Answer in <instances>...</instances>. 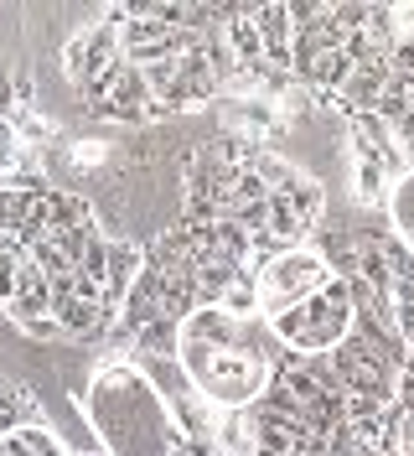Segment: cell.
Wrapping results in <instances>:
<instances>
[{
	"label": "cell",
	"instance_id": "1",
	"mask_svg": "<svg viewBox=\"0 0 414 456\" xmlns=\"http://www.w3.org/2000/svg\"><path fill=\"white\" fill-rule=\"evenodd\" d=\"M78 415H88V426H93V436L104 441L110 456H171L176 436H182L166 415L161 389L130 358L104 363L93 373L88 399H78Z\"/></svg>",
	"mask_w": 414,
	"mask_h": 456
},
{
	"label": "cell",
	"instance_id": "2",
	"mask_svg": "<svg viewBox=\"0 0 414 456\" xmlns=\"http://www.w3.org/2000/svg\"><path fill=\"white\" fill-rule=\"evenodd\" d=\"M264 327H270V338H275L285 353L321 358V353H331L337 342L353 332V290H347V281H327L316 296L285 306V312L270 316Z\"/></svg>",
	"mask_w": 414,
	"mask_h": 456
},
{
	"label": "cell",
	"instance_id": "3",
	"mask_svg": "<svg viewBox=\"0 0 414 456\" xmlns=\"http://www.w3.org/2000/svg\"><path fill=\"white\" fill-rule=\"evenodd\" d=\"M176 363L187 373V384H192L197 395L207 399L213 410H248L254 399L264 395V384H270V358H259V353H244V347H228V353H202V347H182L176 353Z\"/></svg>",
	"mask_w": 414,
	"mask_h": 456
},
{
	"label": "cell",
	"instance_id": "4",
	"mask_svg": "<svg viewBox=\"0 0 414 456\" xmlns=\"http://www.w3.org/2000/svg\"><path fill=\"white\" fill-rule=\"evenodd\" d=\"M254 281H259V322H270V316H280L285 306L316 296V290L331 281V270H327V255H321V249L296 244V249L275 255L270 265H259Z\"/></svg>",
	"mask_w": 414,
	"mask_h": 456
},
{
	"label": "cell",
	"instance_id": "5",
	"mask_svg": "<svg viewBox=\"0 0 414 456\" xmlns=\"http://www.w3.org/2000/svg\"><path fill=\"white\" fill-rule=\"evenodd\" d=\"M114 62H119V31H114L110 21H93V27L73 31L68 47H62V73H68L73 88H83L88 78H99Z\"/></svg>",
	"mask_w": 414,
	"mask_h": 456
},
{
	"label": "cell",
	"instance_id": "6",
	"mask_svg": "<svg viewBox=\"0 0 414 456\" xmlns=\"http://www.w3.org/2000/svg\"><path fill=\"white\" fill-rule=\"evenodd\" d=\"M347 145H353V161L384 167L388 182H399L404 171H414L410 161H404V151L394 145V130H388L378 114H353V119H347Z\"/></svg>",
	"mask_w": 414,
	"mask_h": 456
},
{
	"label": "cell",
	"instance_id": "7",
	"mask_svg": "<svg viewBox=\"0 0 414 456\" xmlns=\"http://www.w3.org/2000/svg\"><path fill=\"white\" fill-rule=\"evenodd\" d=\"M140 270H145V244H140V239H110L104 281H99V290H104V306H114V312H119V301L130 296V285L140 281Z\"/></svg>",
	"mask_w": 414,
	"mask_h": 456
},
{
	"label": "cell",
	"instance_id": "8",
	"mask_svg": "<svg viewBox=\"0 0 414 456\" xmlns=\"http://www.w3.org/2000/svg\"><path fill=\"white\" fill-rule=\"evenodd\" d=\"M384 84H388V57H373V62L353 68V78L342 84V94H337L331 104H337V114H342V119H353V114H373V104H378Z\"/></svg>",
	"mask_w": 414,
	"mask_h": 456
},
{
	"label": "cell",
	"instance_id": "9",
	"mask_svg": "<svg viewBox=\"0 0 414 456\" xmlns=\"http://www.w3.org/2000/svg\"><path fill=\"white\" fill-rule=\"evenodd\" d=\"M254 27H259V47H264V62L275 68V73H290V42H296V31H290V11L270 0V5H254Z\"/></svg>",
	"mask_w": 414,
	"mask_h": 456
},
{
	"label": "cell",
	"instance_id": "10",
	"mask_svg": "<svg viewBox=\"0 0 414 456\" xmlns=\"http://www.w3.org/2000/svg\"><path fill=\"white\" fill-rule=\"evenodd\" d=\"M223 47L239 62V73L259 68L264 62V47H259V27H254V5H233V16L223 21Z\"/></svg>",
	"mask_w": 414,
	"mask_h": 456
},
{
	"label": "cell",
	"instance_id": "11",
	"mask_svg": "<svg viewBox=\"0 0 414 456\" xmlns=\"http://www.w3.org/2000/svg\"><path fill=\"white\" fill-rule=\"evenodd\" d=\"M244 167L264 182V192H290V187L305 176L290 156H280V151H270V145H248V161H244Z\"/></svg>",
	"mask_w": 414,
	"mask_h": 456
},
{
	"label": "cell",
	"instance_id": "12",
	"mask_svg": "<svg viewBox=\"0 0 414 456\" xmlns=\"http://www.w3.org/2000/svg\"><path fill=\"white\" fill-rule=\"evenodd\" d=\"M62 452H73L62 436H57L47 420H37V426H21V430H11V436H0V456H62Z\"/></svg>",
	"mask_w": 414,
	"mask_h": 456
},
{
	"label": "cell",
	"instance_id": "13",
	"mask_svg": "<svg viewBox=\"0 0 414 456\" xmlns=\"http://www.w3.org/2000/svg\"><path fill=\"white\" fill-rule=\"evenodd\" d=\"M176 347H182V327H176V322H166V316H156L150 327H140L135 342H130L135 363H171V358H176Z\"/></svg>",
	"mask_w": 414,
	"mask_h": 456
},
{
	"label": "cell",
	"instance_id": "14",
	"mask_svg": "<svg viewBox=\"0 0 414 456\" xmlns=\"http://www.w3.org/2000/svg\"><path fill=\"white\" fill-rule=\"evenodd\" d=\"M37 420H47L42 399L31 395L27 384H5L0 379V436H11V430H21V426H37Z\"/></svg>",
	"mask_w": 414,
	"mask_h": 456
},
{
	"label": "cell",
	"instance_id": "15",
	"mask_svg": "<svg viewBox=\"0 0 414 456\" xmlns=\"http://www.w3.org/2000/svg\"><path fill=\"white\" fill-rule=\"evenodd\" d=\"M285 202H290V213H296V224L305 228V233H316V224H321V213H327V187L316 182V176H301L290 192H285Z\"/></svg>",
	"mask_w": 414,
	"mask_h": 456
},
{
	"label": "cell",
	"instance_id": "16",
	"mask_svg": "<svg viewBox=\"0 0 414 456\" xmlns=\"http://www.w3.org/2000/svg\"><path fill=\"white\" fill-rule=\"evenodd\" d=\"M410 110H414V78H404V73H388V84H384V94H378L373 114H378L388 130H394V125H399Z\"/></svg>",
	"mask_w": 414,
	"mask_h": 456
},
{
	"label": "cell",
	"instance_id": "17",
	"mask_svg": "<svg viewBox=\"0 0 414 456\" xmlns=\"http://www.w3.org/2000/svg\"><path fill=\"white\" fill-rule=\"evenodd\" d=\"M388 171L384 167H373V161H353V198L362 202V208H384L388 198Z\"/></svg>",
	"mask_w": 414,
	"mask_h": 456
},
{
	"label": "cell",
	"instance_id": "18",
	"mask_svg": "<svg viewBox=\"0 0 414 456\" xmlns=\"http://www.w3.org/2000/svg\"><path fill=\"white\" fill-rule=\"evenodd\" d=\"M37 198H42V192H27V187H11V182H0V233H5V239L27 224V213L37 208Z\"/></svg>",
	"mask_w": 414,
	"mask_h": 456
},
{
	"label": "cell",
	"instance_id": "19",
	"mask_svg": "<svg viewBox=\"0 0 414 456\" xmlns=\"http://www.w3.org/2000/svg\"><path fill=\"white\" fill-rule=\"evenodd\" d=\"M218 312L239 316V322H254V316H259V281L248 275V281L228 285V290H223V296H218Z\"/></svg>",
	"mask_w": 414,
	"mask_h": 456
},
{
	"label": "cell",
	"instance_id": "20",
	"mask_svg": "<svg viewBox=\"0 0 414 456\" xmlns=\"http://www.w3.org/2000/svg\"><path fill=\"white\" fill-rule=\"evenodd\" d=\"M93 233H99V224H88V228H57V233H53V249L68 259L73 270H78V259H83V249H88V239H93Z\"/></svg>",
	"mask_w": 414,
	"mask_h": 456
},
{
	"label": "cell",
	"instance_id": "21",
	"mask_svg": "<svg viewBox=\"0 0 414 456\" xmlns=\"http://www.w3.org/2000/svg\"><path fill=\"white\" fill-rule=\"evenodd\" d=\"M21 259H27L21 244H5V249H0V312L16 301V270H21Z\"/></svg>",
	"mask_w": 414,
	"mask_h": 456
},
{
	"label": "cell",
	"instance_id": "22",
	"mask_svg": "<svg viewBox=\"0 0 414 456\" xmlns=\"http://www.w3.org/2000/svg\"><path fill=\"white\" fill-rule=\"evenodd\" d=\"M104 259H110V239H104V233H93V239H88V249H83V259H78V275L104 281Z\"/></svg>",
	"mask_w": 414,
	"mask_h": 456
},
{
	"label": "cell",
	"instance_id": "23",
	"mask_svg": "<svg viewBox=\"0 0 414 456\" xmlns=\"http://www.w3.org/2000/svg\"><path fill=\"white\" fill-rule=\"evenodd\" d=\"M5 114H16V68L11 62H0V119Z\"/></svg>",
	"mask_w": 414,
	"mask_h": 456
},
{
	"label": "cell",
	"instance_id": "24",
	"mask_svg": "<svg viewBox=\"0 0 414 456\" xmlns=\"http://www.w3.org/2000/svg\"><path fill=\"white\" fill-rule=\"evenodd\" d=\"M21 332H27L31 342H62V327H57L53 316H37V322H27Z\"/></svg>",
	"mask_w": 414,
	"mask_h": 456
},
{
	"label": "cell",
	"instance_id": "25",
	"mask_svg": "<svg viewBox=\"0 0 414 456\" xmlns=\"http://www.w3.org/2000/svg\"><path fill=\"white\" fill-rule=\"evenodd\" d=\"M394 441H399V456H414V410H399V426H394Z\"/></svg>",
	"mask_w": 414,
	"mask_h": 456
},
{
	"label": "cell",
	"instance_id": "26",
	"mask_svg": "<svg viewBox=\"0 0 414 456\" xmlns=\"http://www.w3.org/2000/svg\"><path fill=\"white\" fill-rule=\"evenodd\" d=\"M5 244H11V239H5V233H0V249H5Z\"/></svg>",
	"mask_w": 414,
	"mask_h": 456
},
{
	"label": "cell",
	"instance_id": "27",
	"mask_svg": "<svg viewBox=\"0 0 414 456\" xmlns=\"http://www.w3.org/2000/svg\"><path fill=\"white\" fill-rule=\"evenodd\" d=\"M254 456H275V452H254Z\"/></svg>",
	"mask_w": 414,
	"mask_h": 456
}]
</instances>
